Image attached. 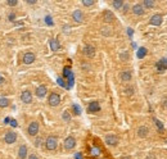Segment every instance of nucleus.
<instances>
[{
  "label": "nucleus",
  "mask_w": 167,
  "mask_h": 159,
  "mask_svg": "<svg viewBox=\"0 0 167 159\" xmlns=\"http://www.w3.org/2000/svg\"><path fill=\"white\" fill-rule=\"evenodd\" d=\"M45 146L48 150H55L57 146H58V140H57L55 136H49L45 141Z\"/></svg>",
  "instance_id": "1"
},
{
  "label": "nucleus",
  "mask_w": 167,
  "mask_h": 159,
  "mask_svg": "<svg viewBox=\"0 0 167 159\" xmlns=\"http://www.w3.org/2000/svg\"><path fill=\"white\" fill-rule=\"evenodd\" d=\"M48 101H49V105L50 106H57L61 103V96H59L58 94H55V92H53V94L49 95Z\"/></svg>",
  "instance_id": "2"
},
{
  "label": "nucleus",
  "mask_w": 167,
  "mask_h": 159,
  "mask_svg": "<svg viewBox=\"0 0 167 159\" xmlns=\"http://www.w3.org/2000/svg\"><path fill=\"white\" fill-rule=\"evenodd\" d=\"M75 146H76V140H75V137H72V136H68V137L64 140V148L67 150H72Z\"/></svg>",
  "instance_id": "3"
},
{
  "label": "nucleus",
  "mask_w": 167,
  "mask_h": 159,
  "mask_svg": "<svg viewBox=\"0 0 167 159\" xmlns=\"http://www.w3.org/2000/svg\"><path fill=\"white\" fill-rule=\"evenodd\" d=\"M162 21H163L162 14H154V15H152V18H150L149 22L152 26H161V24H162Z\"/></svg>",
  "instance_id": "4"
},
{
  "label": "nucleus",
  "mask_w": 167,
  "mask_h": 159,
  "mask_svg": "<svg viewBox=\"0 0 167 159\" xmlns=\"http://www.w3.org/2000/svg\"><path fill=\"white\" fill-rule=\"evenodd\" d=\"M27 131H28V133L31 136H36L37 132H39V123H37V122H31Z\"/></svg>",
  "instance_id": "5"
},
{
  "label": "nucleus",
  "mask_w": 167,
  "mask_h": 159,
  "mask_svg": "<svg viewBox=\"0 0 167 159\" xmlns=\"http://www.w3.org/2000/svg\"><path fill=\"white\" fill-rule=\"evenodd\" d=\"M105 142L107 145H109V146H116L117 144H118V137L114 135H107L105 136Z\"/></svg>",
  "instance_id": "6"
},
{
  "label": "nucleus",
  "mask_w": 167,
  "mask_h": 159,
  "mask_svg": "<svg viewBox=\"0 0 167 159\" xmlns=\"http://www.w3.org/2000/svg\"><path fill=\"white\" fill-rule=\"evenodd\" d=\"M5 142L7 144H13V142H16V140H17V135H16V132H12V131H8L7 135H5Z\"/></svg>",
  "instance_id": "7"
},
{
  "label": "nucleus",
  "mask_w": 167,
  "mask_h": 159,
  "mask_svg": "<svg viewBox=\"0 0 167 159\" xmlns=\"http://www.w3.org/2000/svg\"><path fill=\"white\" fill-rule=\"evenodd\" d=\"M21 100L26 104H30L32 101V94L28 91V90H26V91H23L21 94Z\"/></svg>",
  "instance_id": "8"
},
{
  "label": "nucleus",
  "mask_w": 167,
  "mask_h": 159,
  "mask_svg": "<svg viewBox=\"0 0 167 159\" xmlns=\"http://www.w3.org/2000/svg\"><path fill=\"white\" fill-rule=\"evenodd\" d=\"M84 54L89 58H93L95 55V48L93 45H85L84 48Z\"/></svg>",
  "instance_id": "9"
},
{
  "label": "nucleus",
  "mask_w": 167,
  "mask_h": 159,
  "mask_svg": "<svg viewBox=\"0 0 167 159\" xmlns=\"http://www.w3.org/2000/svg\"><path fill=\"white\" fill-rule=\"evenodd\" d=\"M87 110L90 112V113H97V112L100 110V105L98 101H91V103L89 104V106H87Z\"/></svg>",
  "instance_id": "10"
},
{
  "label": "nucleus",
  "mask_w": 167,
  "mask_h": 159,
  "mask_svg": "<svg viewBox=\"0 0 167 159\" xmlns=\"http://www.w3.org/2000/svg\"><path fill=\"white\" fill-rule=\"evenodd\" d=\"M35 62V54L34 53H26L23 55V63L24 64H31Z\"/></svg>",
  "instance_id": "11"
},
{
  "label": "nucleus",
  "mask_w": 167,
  "mask_h": 159,
  "mask_svg": "<svg viewBox=\"0 0 167 159\" xmlns=\"http://www.w3.org/2000/svg\"><path fill=\"white\" fill-rule=\"evenodd\" d=\"M133 13L136 15H143L144 14V7L141 4H135L133 7Z\"/></svg>",
  "instance_id": "12"
},
{
  "label": "nucleus",
  "mask_w": 167,
  "mask_h": 159,
  "mask_svg": "<svg viewBox=\"0 0 167 159\" xmlns=\"http://www.w3.org/2000/svg\"><path fill=\"white\" fill-rule=\"evenodd\" d=\"M46 92H48V89H46V86L41 85V86H39L36 89V96L37 98H44L46 95Z\"/></svg>",
  "instance_id": "13"
},
{
  "label": "nucleus",
  "mask_w": 167,
  "mask_h": 159,
  "mask_svg": "<svg viewBox=\"0 0 167 159\" xmlns=\"http://www.w3.org/2000/svg\"><path fill=\"white\" fill-rule=\"evenodd\" d=\"M72 18L75 20L76 22H82L84 21V13L81 12V10H75V12L72 13Z\"/></svg>",
  "instance_id": "14"
},
{
  "label": "nucleus",
  "mask_w": 167,
  "mask_h": 159,
  "mask_svg": "<svg viewBox=\"0 0 167 159\" xmlns=\"http://www.w3.org/2000/svg\"><path fill=\"white\" fill-rule=\"evenodd\" d=\"M148 132H149V130H148V127H145V126H141V127L138 128V136H139V137H141V139L147 137Z\"/></svg>",
  "instance_id": "15"
},
{
  "label": "nucleus",
  "mask_w": 167,
  "mask_h": 159,
  "mask_svg": "<svg viewBox=\"0 0 167 159\" xmlns=\"http://www.w3.org/2000/svg\"><path fill=\"white\" fill-rule=\"evenodd\" d=\"M103 18H104L105 22L111 23V22H113V20H114V15H113V13H112L111 10H105V12L103 13Z\"/></svg>",
  "instance_id": "16"
},
{
  "label": "nucleus",
  "mask_w": 167,
  "mask_h": 159,
  "mask_svg": "<svg viewBox=\"0 0 167 159\" xmlns=\"http://www.w3.org/2000/svg\"><path fill=\"white\" fill-rule=\"evenodd\" d=\"M131 72H128V71H124V72H121V75H120V78H121V81L124 82H128L131 81Z\"/></svg>",
  "instance_id": "17"
},
{
  "label": "nucleus",
  "mask_w": 167,
  "mask_h": 159,
  "mask_svg": "<svg viewBox=\"0 0 167 159\" xmlns=\"http://www.w3.org/2000/svg\"><path fill=\"white\" fill-rule=\"evenodd\" d=\"M157 68H158V71H160V72H163V71L167 68V58L161 59L160 62L157 63Z\"/></svg>",
  "instance_id": "18"
},
{
  "label": "nucleus",
  "mask_w": 167,
  "mask_h": 159,
  "mask_svg": "<svg viewBox=\"0 0 167 159\" xmlns=\"http://www.w3.org/2000/svg\"><path fill=\"white\" fill-rule=\"evenodd\" d=\"M18 155H20L21 159H26L27 157V148L24 146V145H22L20 148V150H18Z\"/></svg>",
  "instance_id": "19"
},
{
  "label": "nucleus",
  "mask_w": 167,
  "mask_h": 159,
  "mask_svg": "<svg viewBox=\"0 0 167 159\" xmlns=\"http://www.w3.org/2000/svg\"><path fill=\"white\" fill-rule=\"evenodd\" d=\"M50 48L53 51H57V50H59L61 45H59V42L57 40H50Z\"/></svg>",
  "instance_id": "20"
},
{
  "label": "nucleus",
  "mask_w": 167,
  "mask_h": 159,
  "mask_svg": "<svg viewBox=\"0 0 167 159\" xmlns=\"http://www.w3.org/2000/svg\"><path fill=\"white\" fill-rule=\"evenodd\" d=\"M154 4L156 3L153 1V0H144L143 1V5L147 8V9H152V8L154 7Z\"/></svg>",
  "instance_id": "21"
},
{
  "label": "nucleus",
  "mask_w": 167,
  "mask_h": 159,
  "mask_svg": "<svg viewBox=\"0 0 167 159\" xmlns=\"http://www.w3.org/2000/svg\"><path fill=\"white\" fill-rule=\"evenodd\" d=\"M112 5H113L114 9H121V8L124 7V1H122V0H114V1L112 3Z\"/></svg>",
  "instance_id": "22"
},
{
  "label": "nucleus",
  "mask_w": 167,
  "mask_h": 159,
  "mask_svg": "<svg viewBox=\"0 0 167 159\" xmlns=\"http://www.w3.org/2000/svg\"><path fill=\"white\" fill-rule=\"evenodd\" d=\"M8 105H9V100L7 98H0V106L1 108H7Z\"/></svg>",
  "instance_id": "23"
},
{
  "label": "nucleus",
  "mask_w": 167,
  "mask_h": 159,
  "mask_svg": "<svg viewBox=\"0 0 167 159\" xmlns=\"http://www.w3.org/2000/svg\"><path fill=\"white\" fill-rule=\"evenodd\" d=\"M145 54H147V49L145 48H140L138 50V54H136V55H138V58H144Z\"/></svg>",
  "instance_id": "24"
},
{
  "label": "nucleus",
  "mask_w": 167,
  "mask_h": 159,
  "mask_svg": "<svg viewBox=\"0 0 167 159\" xmlns=\"http://www.w3.org/2000/svg\"><path fill=\"white\" fill-rule=\"evenodd\" d=\"M102 34L104 35V36H111L112 31H111V28H108V27H103V28H102Z\"/></svg>",
  "instance_id": "25"
},
{
  "label": "nucleus",
  "mask_w": 167,
  "mask_h": 159,
  "mask_svg": "<svg viewBox=\"0 0 167 159\" xmlns=\"http://www.w3.org/2000/svg\"><path fill=\"white\" fill-rule=\"evenodd\" d=\"M100 154V149L99 148H91V155H94V157H97V155Z\"/></svg>",
  "instance_id": "26"
},
{
  "label": "nucleus",
  "mask_w": 167,
  "mask_h": 159,
  "mask_svg": "<svg viewBox=\"0 0 167 159\" xmlns=\"http://www.w3.org/2000/svg\"><path fill=\"white\" fill-rule=\"evenodd\" d=\"M82 4L85 5V7H91V5L95 4V1H94V0H84Z\"/></svg>",
  "instance_id": "27"
},
{
  "label": "nucleus",
  "mask_w": 167,
  "mask_h": 159,
  "mask_svg": "<svg viewBox=\"0 0 167 159\" xmlns=\"http://www.w3.org/2000/svg\"><path fill=\"white\" fill-rule=\"evenodd\" d=\"M62 117H63V119H64L66 122H70V121H71V116H70V113H68V112H64Z\"/></svg>",
  "instance_id": "28"
},
{
  "label": "nucleus",
  "mask_w": 167,
  "mask_h": 159,
  "mask_svg": "<svg viewBox=\"0 0 167 159\" xmlns=\"http://www.w3.org/2000/svg\"><path fill=\"white\" fill-rule=\"evenodd\" d=\"M63 75H64V77H70L72 73H71V69L68 67H66L64 68V71H63Z\"/></svg>",
  "instance_id": "29"
},
{
  "label": "nucleus",
  "mask_w": 167,
  "mask_h": 159,
  "mask_svg": "<svg viewBox=\"0 0 167 159\" xmlns=\"http://www.w3.org/2000/svg\"><path fill=\"white\" fill-rule=\"evenodd\" d=\"M7 4L9 5V7H16V5L18 4L17 0H9V1H7Z\"/></svg>",
  "instance_id": "30"
},
{
  "label": "nucleus",
  "mask_w": 167,
  "mask_h": 159,
  "mask_svg": "<svg viewBox=\"0 0 167 159\" xmlns=\"http://www.w3.org/2000/svg\"><path fill=\"white\" fill-rule=\"evenodd\" d=\"M154 122H156V125H157L158 130H162V128H163V125H162V122H160V121H158V119H154Z\"/></svg>",
  "instance_id": "31"
},
{
  "label": "nucleus",
  "mask_w": 167,
  "mask_h": 159,
  "mask_svg": "<svg viewBox=\"0 0 167 159\" xmlns=\"http://www.w3.org/2000/svg\"><path fill=\"white\" fill-rule=\"evenodd\" d=\"M73 110H75V113H76V114H80V113H81L80 106H78V105H76V104H75V105H73Z\"/></svg>",
  "instance_id": "32"
},
{
  "label": "nucleus",
  "mask_w": 167,
  "mask_h": 159,
  "mask_svg": "<svg viewBox=\"0 0 167 159\" xmlns=\"http://www.w3.org/2000/svg\"><path fill=\"white\" fill-rule=\"evenodd\" d=\"M45 22L49 24V26H51V24H53V21H51V17H49V15H48V17H45Z\"/></svg>",
  "instance_id": "33"
},
{
  "label": "nucleus",
  "mask_w": 167,
  "mask_h": 159,
  "mask_svg": "<svg viewBox=\"0 0 167 159\" xmlns=\"http://www.w3.org/2000/svg\"><path fill=\"white\" fill-rule=\"evenodd\" d=\"M162 106H163L165 109H167V98H165V99L162 100Z\"/></svg>",
  "instance_id": "34"
},
{
  "label": "nucleus",
  "mask_w": 167,
  "mask_h": 159,
  "mask_svg": "<svg viewBox=\"0 0 167 159\" xmlns=\"http://www.w3.org/2000/svg\"><path fill=\"white\" fill-rule=\"evenodd\" d=\"M35 145H36V146H40V145H41V139H36V141H35Z\"/></svg>",
  "instance_id": "35"
},
{
  "label": "nucleus",
  "mask_w": 167,
  "mask_h": 159,
  "mask_svg": "<svg viewBox=\"0 0 167 159\" xmlns=\"http://www.w3.org/2000/svg\"><path fill=\"white\" fill-rule=\"evenodd\" d=\"M58 84H59V85H61V86H64V82H63V80H62L61 77H59V78H58Z\"/></svg>",
  "instance_id": "36"
},
{
  "label": "nucleus",
  "mask_w": 167,
  "mask_h": 159,
  "mask_svg": "<svg viewBox=\"0 0 167 159\" xmlns=\"http://www.w3.org/2000/svg\"><path fill=\"white\" fill-rule=\"evenodd\" d=\"M28 159H39V158H37L35 154H31V155H30V157H28Z\"/></svg>",
  "instance_id": "37"
},
{
  "label": "nucleus",
  "mask_w": 167,
  "mask_h": 159,
  "mask_svg": "<svg viewBox=\"0 0 167 159\" xmlns=\"http://www.w3.org/2000/svg\"><path fill=\"white\" fill-rule=\"evenodd\" d=\"M126 94H133V89H126Z\"/></svg>",
  "instance_id": "38"
},
{
  "label": "nucleus",
  "mask_w": 167,
  "mask_h": 159,
  "mask_svg": "<svg viewBox=\"0 0 167 159\" xmlns=\"http://www.w3.org/2000/svg\"><path fill=\"white\" fill-rule=\"evenodd\" d=\"M27 4H30V5H34V4H36V1H32V0H30V1H27Z\"/></svg>",
  "instance_id": "39"
},
{
  "label": "nucleus",
  "mask_w": 167,
  "mask_h": 159,
  "mask_svg": "<svg viewBox=\"0 0 167 159\" xmlns=\"http://www.w3.org/2000/svg\"><path fill=\"white\" fill-rule=\"evenodd\" d=\"M12 126H13V127H17V122H16V121H14V119H13V121H12Z\"/></svg>",
  "instance_id": "40"
},
{
  "label": "nucleus",
  "mask_w": 167,
  "mask_h": 159,
  "mask_svg": "<svg viewBox=\"0 0 167 159\" xmlns=\"http://www.w3.org/2000/svg\"><path fill=\"white\" fill-rule=\"evenodd\" d=\"M3 82H4V77H3V76H0V85H1Z\"/></svg>",
  "instance_id": "41"
},
{
  "label": "nucleus",
  "mask_w": 167,
  "mask_h": 159,
  "mask_svg": "<svg viewBox=\"0 0 167 159\" xmlns=\"http://www.w3.org/2000/svg\"><path fill=\"white\" fill-rule=\"evenodd\" d=\"M127 9H128V5H125V4H124V12H126Z\"/></svg>",
  "instance_id": "42"
},
{
  "label": "nucleus",
  "mask_w": 167,
  "mask_h": 159,
  "mask_svg": "<svg viewBox=\"0 0 167 159\" xmlns=\"http://www.w3.org/2000/svg\"><path fill=\"white\" fill-rule=\"evenodd\" d=\"M76 158H77V159H82V157H81L80 154H76Z\"/></svg>",
  "instance_id": "43"
},
{
  "label": "nucleus",
  "mask_w": 167,
  "mask_h": 159,
  "mask_svg": "<svg viewBox=\"0 0 167 159\" xmlns=\"http://www.w3.org/2000/svg\"><path fill=\"white\" fill-rule=\"evenodd\" d=\"M9 18H10V21H14V20H13V18H14V15H13V14H10Z\"/></svg>",
  "instance_id": "44"
},
{
  "label": "nucleus",
  "mask_w": 167,
  "mask_h": 159,
  "mask_svg": "<svg viewBox=\"0 0 167 159\" xmlns=\"http://www.w3.org/2000/svg\"><path fill=\"white\" fill-rule=\"evenodd\" d=\"M121 159H133V158H131V157H122Z\"/></svg>",
  "instance_id": "45"
}]
</instances>
